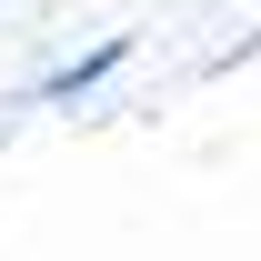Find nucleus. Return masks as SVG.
<instances>
[{
	"instance_id": "f257e3e1",
	"label": "nucleus",
	"mask_w": 261,
	"mask_h": 261,
	"mask_svg": "<svg viewBox=\"0 0 261 261\" xmlns=\"http://www.w3.org/2000/svg\"><path fill=\"white\" fill-rule=\"evenodd\" d=\"M121 61H130V31H111V40H91L81 61H61V70H50V81L31 91V100H81V91H100V81H111Z\"/></svg>"
}]
</instances>
